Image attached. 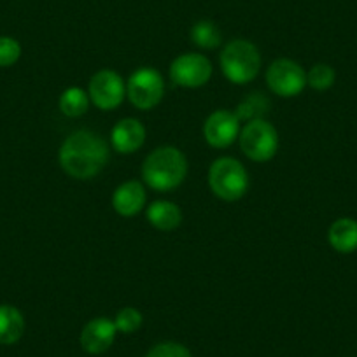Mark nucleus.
<instances>
[{"label": "nucleus", "mask_w": 357, "mask_h": 357, "mask_svg": "<svg viewBox=\"0 0 357 357\" xmlns=\"http://www.w3.org/2000/svg\"><path fill=\"white\" fill-rule=\"evenodd\" d=\"M61 170L72 178L88 181L100 174L109 161V144L98 133L77 130L63 140L58 153Z\"/></svg>", "instance_id": "f257e3e1"}, {"label": "nucleus", "mask_w": 357, "mask_h": 357, "mask_svg": "<svg viewBox=\"0 0 357 357\" xmlns=\"http://www.w3.org/2000/svg\"><path fill=\"white\" fill-rule=\"evenodd\" d=\"M188 175V160L174 146L156 147L142 163L144 183L154 191H172L184 183Z\"/></svg>", "instance_id": "f03ea898"}, {"label": "nucleus", "mask_w": 357, "mask_h": 357, "mask_svg": "<svg viewBox=\"0 0 357 357\" xmlns=\"http://www.w3.org/2000/svg\"><path fill=\"white\" fill-rule=\"evenodd\" d=\"M221 70L233 84L254 81L261 70V54L256 44L245 39L229 40L221 51Z\"/></svg>", "instance_id": "7ed1b4c3"}, {"label": "nucleus", "mask_w": 357, "mask_h": 357, "mask_svg": "<svg viewBox=\"0 0 357 357\" xmlns=\"http://www.w3.org/2000/svg\"><path fill=\"white\" fill-rule=\"evenodd\" d=\"M208 186L225 202H236L249 190V174L238 160L221 156L208 168Z\"/></svg>", "instance_id": "20e7f679"}, {"label": "nucleus", "mask_w": 357, "mask_h": 357, "mask_svg": "<svg viewBox=\"0 0 357 357\" xmlns=\"http://www.w3.org/2000/svg\"><path fill=\"white\" fill-rule=\"evenodd\" d=\"M238 142L242 153L249 160L264 163L272 160L279 151V133L266 119H256L245 123V126L240 130Z\"/></svg>", "instance_id": "39448f33"}, {"label": "nucleus", "mask_w": 357, "mask_h": 357, "mask_svg": "<svg viewBox=\"0 0 357 357\" xmlns=\"http://www.w3.org/2000/svg\"><path fill=\"white\" fill-rule=\"evenodd\" d=\"M165 95L163 75L153 67H142L133 72L126 81V97L140 111H151Z\"/></svg>", "instance_id": "423d86ee"}, {"label": "nucleus", "mask_w": 357, "mask_h": 357, "mask_svg": "<svg viewBox=\"0 0 357 357\" xmlns=\"http://www.w3.org/2000/svg\"><path fill=\"white\" fill-rule=\"evenodd\" d=\"M266 84L272 93L282 98L298 97L307 86V72L298 61L279 58L266 68Z\"/></svg>", "instance_id": "0eeeda50"}, {"label": "nucleus", "mask_w": 357, "mask_h": 357, "mask_svg": "<svg viewBox=\"0 0 357 357\" xmlns=\"http://www.w3.org/2000/svg\"><path fill=\"white\" fill-rule=\"evenodd\" d=\"M88 95L91 104L100 111H114L125 100L126 82L118 72L104 68L89 79Z\"/></svg>", "instance_id": "6e6552de"}, {"label": "nucleus", "mask_w": 357, "mask_h": 357, "mask_svg": "<svg viewBox=\"0 0 357 357\" xmlns=\"http://www.w3.org/2000/svg\"><path fill=\"white\" fill-rule=\"evenodd\" d=\"M170 79L183 88H202L212 77V63L202 53H184L170 65Z\"/></svg>", "instance_id": "1a4fd4ad"}, {"label": "nucleus", "mask_w": 357, "mask_h": 357, "mask_svg": "<svg viewBox=\"0 0 357 357\" xmlns=\"http://www.w3.org/2000/svg\"><path fill=\"white\" fill-rule=\"evenodd\" d=\"M240 119L235 112L219 109L214 111L204 123V137L208 146L215 149H226L240 137Z\"/></svg>", "instance_id": "9d476101"}, {"label": "nucleus", "mask_w": 357, "mask_h": 357, "mask_svg": "<svg viewBox=\"0 0 357 357\" xmlns=\"http://www.w3.org/2000/svg\"><path fill=\"white\" fill-rule=\"evenodd\" d=\"M116 335H118V329H116L114 321L107 317H97L91 319L82 328L79 342H81L84 352L98 356V354H104L111 349L116 340Z\"/></svg>", "instance_id": "9b49d317"}, {"label": "nucleus", "mask_w": 357, "mask_h": 357, "mask_svg": "<svg viewBox=\"0 0 357 357\" xmlns=\"http://www.w3.org/2000/svg\"><path fill=\"white\" fill-rule=\"evenodd\" d=\"M146 142V128L135 118L119 119L111 132L112 149L121 154H133Z\"/></svg>", "instance_id": "f8f14e48"}, {"label": "nucleus", "mask_w": 357, "mask_h": 357, "mask_svg": "<svg viewBox=\"0 0 357 357\" xmlns=\"http://www.w3.org/2000/svg\"><path fill=\"white\" fill-rule=\"evenodd\" d=\"M146 188L139 181H126L116 188L112 195V207L123 218H133L146 207Z\"/></svg>", "instance_id": "ddd939ff"}, {"label": "nucleus", "mask_w": 357, "mask_h": 357, "mask_svg": "<svg viewBox=\"0 0 357 357\" xmlns=\"http://www.w3.org/2000/svg\"><path fill=\"white\" fill-rule=\"evenodd\" d=\"M328 242L336 252L352 254L357 250V221L352 218H340L329 226Z\"/></svg>", "instance_id": "4468645a"}, {"label": "nucleus", "mask_w": 357, "mask_h": 357, "mask_svg": "<svg viewBox=\"0 0 357 357\" xmlns=\"http://www.w3.org/2000/svg\"><path fill=\"white\" fill-rule=\"evenodd\" d=\"M147 221L160 231H172L183 222V212L170 200H156L147 205Z\"/></svg>", "instance_id": "2eb2a0df"}, {"label": "nucleus", "mask_w": 357, "mask_h": 357, "mask_svg": "<svg viewBox=\"0 0 357 357\" xmlns=\"http://www.w3.org/2000/svg\"><path fill=\"white\" fill-rule=\"evenodd\" d=\"M25 333V317L15 305H0V345H15Z\"/></svg>", "instance_id": "dca6fc26"}, {"label": "nucleus", "mask_w": 357, "mask_h": 357, "mask_svg": "<svg viewBox=\"0 0 357 357\" xmlns=\"http://www.w3.org/2000/svg\"><path fill=\"white\" fill-rule=\"evenodd\" d=\"M270 98L266 97L261 91H252V93L247 95L242 102L238 104V107L235 109V114L240 121H256V119H264V116L270 112Z\"/></svg>", "instance_id": "f3484780"}, {"label": "nucleus", "mask_w": 357, "mask_h": 357, "mask_svg": "<svg viewBox=\"0 0 357 357\" xmlns=\"http://www.w3.org/2000/svg\"><path fill=\"white\" fill-rule=\"evenodd\" d=\"M89 104H91V100H89L88 91H84L79 86H70V88L65 89L60 97V102H58L61 114H65L67 118H79V116L86 114Z\"/></svg>", "instance_id": "a211bd4d"}, {"label": "nucleus", "mask_w": 357, "mask_h": 357, "mask_svg": "<svg viewBox=\"0 0 357 357\" xmlns=\"http://www.w3.org/2000/svg\"><path fill=\"white\" fill-rule=\"evenodd\" d=\"M191 40L197 44L202 50H215V47L221 46L222 36L221 30L218 29L214 22L211 20H200V22L195 23L191 26Z\"/></svg>", "instance_id": "6ab92c4d"}, {"label": "nucleus", "mask_w": 357, "mask_h": 357, "mask_svg": "<svg viewBox=\"0 0 357 357\" xmlns=\"http://www.w3.org/2000/svg\"><path fill=\"white\" fill-rule=\"evenodd\" d=\"M336 81V72L331 65L317 63L307 72V86L315 91H326L331 88Z\"/></svg>", "instance_id": "aec40b11"}, {"label": "nucleus", "mask_w": 357, "mask_h": 357, "mask_svg": "<svg viewBox=\"0 0 357 357\" xmlns=\"http://www.w3.org/2000/svg\"><path fill=\"white\" fill-rule=\"evenodd\" d=\"M142 322V314H140V310H137L133 307L121 308L114 319L116 329H118V333H123V335H132V333L139 331Z\"/></svg>", "instance_id": "412c9836"}, {"label": "nucleus", "mask_w": 357, "mask_h": 357, "mask_svg": "<svg viewBox=\"0 0 357 357\" xmlns=\"http://www.w3.org/2000/svg\"><path fill=\"white\" fill-rule=\"evenodd\" d=\"M22 56V44L9 36L0 37V68L13 67Z\"/></svg>", "instance_id": "4be33fe9"}, {"label": "nucleus", "mask_w": 357, "mask_h": 357, "mask_svg": "<svg viewBox=\"0 0 357 357\" xmlns=\"http://www.w3.org/2000/svg\"><path fill=\"white\" fill-rule=\"evenodd\" d=\"M146 357H193L190 349L177 342H161L147 352Z\"/></svg>", "instance_id": "5701e85b"}]
</instances>
